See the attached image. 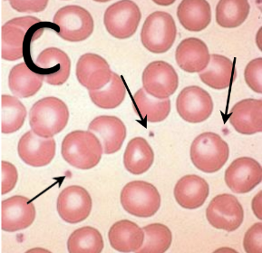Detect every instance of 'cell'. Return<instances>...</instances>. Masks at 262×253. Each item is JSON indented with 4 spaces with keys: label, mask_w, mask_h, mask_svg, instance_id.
I'll return each mask as SVG.
<instances>
[{
    "label": "cell",
    "mask_w": 262,
    "mask_h": 253,
    "mask_svg": "<svg viewBox=\"0 0 262 253\" xmlns=\"http://www.w3.org/2000/svg\"><path fill=\"white\" fill-rule=\"evenodd\" d=\"M76 77L88 91H97L111 81V68L102 56L88 53L80 56L76 64Z\"/></svg>",
    "instance_id": "cell-16"
},
{
    "label": "cell",
    "mask_w": 262,
    "mask_h": 253,
    "mask_svg": "<svg viewBox=\"0 0 262 253\" xmlns=\"http://www.w3.org/2000/svg\"><path fill=\"white\" fill-rule=\"evenodd\" d=\"M176 109L185 122L203 123L213 112V100L202 87L191 86L183 88L176 100Z\"/></svg>",
    "instance_id": "cell-11"
},
{
    "label": "cell",
    "mask_w": 262,
    "mask_h": 253,
    "mask_svg": "<svg viewBox=\"0 0 262 253\" xmlns=\"http://www.w3.org/2000/svg\"><path fill=\"white\" fill-rule=\"evenodd\" d=\"M27 109L16 96L1 97V132L4 135L16 133L24 125Z\"/></svg>",
    "instance_id": "cell-29"
},
{
    "label": "cell",
    "mask_w": 262,
    "mask_h": 253,
    "mask_svg": "<svg viewBox=\"0 0 262 253\" xmlns=\"http://www.w3.org/2000/svg\"><path fill=\"white\" fill-rule=\"evenodd\" d=\"M120 200L125 212L139 218L154 216L162 203L157 188L144 181L128 182L121 192Z\"/></svg>",
    "instance_id": "cell-5"
},
{
    "label": "cell",
    "mask_w": 262,
    "mask_h": 253,
    "mask_svg": "<svg viewBox=\"0 0 262 253\" xmlns=\"http://www.w3.org/2000/svg\"><path fill=\"white\" fill-rule=\"evenodd\" d=\"M177 36V28L171 14L155 11L147 16L141 31V41L148 51L163 54L171 49Z\"/></svg>",
    "instance_id": "cell-4"
},
{
    "label": "cell",
    "mask_w": 262,
    "mask_h": 253,
    "mask_svg": "<svg viewBox=\"0 0 262 253\" xmlns=\"http://www.w3.org/2000/svg\"><path fill=\"white\" fill-rule=\"evenodd\" d=\"M190 156L191 162L198 170L213 174L225 165L230 156V148L220 135L206 132L193 140Z\"/></svg>",
    "instance_id": "cell-3"
},
{
    "label": "cell",
    "mask_w": 262,
    "mask_h": 253,
    "mask_svg": "<svg viewBox=\"0 0 262 253\" xmlns=\"http://www.w3.org/2000/svg\"><path fill=\"white\" fill-rule=\"evenodd\" d=\"M175 59L183 71L201 73L208 67L211 55L203 40L189 37L183 39L177 47Z\"/></svg>",
    "instance_id": "cell-20"
},
{
    "label": "cell",
    "mask_w": 262,
    "mask_h": 253,
    "mask_svg": "<svg viewBox=\"0 0 262 253\" xmlns=\"http://www.w3.org/2000/svg\"><path fill=\"white\" fill-rule=\"evenodd\" d=\"M36 219V208L29 199L16 195L6 199L1 207V229L15 233L28 229Z\"/></svg>",
    "instance_id": "cell-14"
},
{
    "label": "cell",
    "mask_w": 262,
    "mask_h": 253,
    "mask_svg": "<svg viewBox=\"0 0 262 253\" xmlns=\"http://www.w3.org/2000/svg\"><path fill=\"white\" fill-rule=\"evenodd\" d=\"M155 162V153L149 142L143 137H135L128 142L123 154V165L132 174L146 173Z\"/></svg>",
    "instance_id": "cell-26"
},
{
    "label": "cell",
    "mask_w": 262,
    "mask_h": 253,
    "mask_svg": "<svg viewBox=\"0 0 262 253\" xmlns=\"http://www.w3.org/2000/svg\"><path fill=\"white\" fill-rule=\"evenodd\" d=\"M243 247L247 253L262 252V223L257 222L247 230Z\"/></svg>",
    "instance_id": "cell-34"
},
{
    "label": "cell",
    "mask_w": 262,
    "mask_h": 253,
    "mask_svg": "<svg viewBox=\"0 0 262 253\" xmlns=\"http://www.w3.org/2000/svg\"><path fill=\"white\" fill-rule=\"evenodd\" d=\"M42 23L35 16H23L9 20L1 29V57L16 61L24 56L25 42L28 32Z\"/></svg>",
    "instance_id": "cell-8"
},
{
    "label": "cell",
    "mask_w": 262,
    "mask_h": 253,
    "mask_svg": "<svg viewBox=\"0 0 262 253\" xmlns=\"http://www.w3.org/2000/svg\"><path fill=\"white\" fill-rule=\"evenodd\" d=\"M44 81L40 73L32 71L26 63H20L10 70L8 87L16 97L28 98L37 94Z\"/></svg>",
    "instance_id": "cell-25"
},
{
    "label": "cell",
    "mask_w": 262,
    "mask_h": 253,
    "mask_svg": "<svg viewBox=\"0 0 262 253\" xmlns=\"http://www.w3.org/2000/svg\"><path fill=\"white\" fill-rule=\"evenodd\" d=\"M250 10L247 0H222L216 7V22L222 28H238L246 21Z\"/></svg>",
    "instance_id": "cell-28"
},
{
    "label": "cell",
    "mask_w": 262,
    "mask_h": 253,
    "mask_svg": "<svg viewBox=\"0 0 262 253\" xmlns=\"http://www.w3.org/2000/svg\"><path fill=\"white\" fill-rule=\"evenodd\" d=\"M177 17L188 31H203L211 24V6L204 0H183L177 8Z\"/></svg>",
    "instance_id": "cell-24"
},
{
    "label": "cell",
    "mask_w": 262,
    "mask_h": 253,
    "mask_svg": "<svg viewBox=\"0 0 262 253\" xmlns=\"http://www.w3.org/2000/svg\"><path fill=\"white\" fill-rule=\"evenodd\" d=\"M238 134L252 135L262 132L261 99H244L235 103L229 116Z\"/></svg>",
    "instance_id": "cell-19"
},
{
    "label": "cell",
    "mask_w": 262,
    "mask_h": 253,
    "mask_svg": "<svg viewBox=\"0 0 262 253\" xmlns=\"http://www.w3.org/2000/svg\"><path fill=\"white\" fill-rule=\"evenodd\" d=\"M210 194V187L204 179L195 174L185 175L176 183L175 200L181 207L195 210L204 204Z\"/></svg>",
    "instance_id": "cell-21"
},
{
    "label": "cell",
    "mask_w": 262,
    "mask_h": 253,
    "mask_svg": "<svg viewBox=\"0 0 262 253\" xmlns=\"http://www.w3.org/2000/svg\"><path fill=\"white\" fill-rule=\"evenodd\" d=\"M134 104L141 118L149 123L163 122L170 115L171 100L150 96L141 88L134 95Z\"/></svg>",
    "instance_id": "cell-27"
},
{
    "label": "cell",
    "mask_w": 262,
    "mask_h": 253,
    "mask_svg": "<svg viewBox=\"0 0 262 253\" xmlns=\"http://www.w3.org/2000/svg\"><path fill=\"white\" fill-rule=\"evenodd\" d=\"M36 66L42 71L45 82L51 86H62L68 81L71 72V60L59 48H48L36 57Z\"/></svg>",
    "instance_id": "cell-18"
},
{
    "label": "cell",
    "mask_w": 262,
    "mask_h": 253,
    "mask_svg": "<svg viewBox=\"0 0 262 253\" xmlns=\"http://www.w3.org/2000/svg\"><path fill=\"white\" fill-rule=\"evenodd\" d=\"M143 90L157 99H168L179 87V77L173 67L164 61H154L143 70Z\"/></svg>",
    "instance_id": "cell-10"
},
{
    "label": "cell",
    "mask_w": 262,
    "mask_h": 253,
    "mask_svg": "<svg viewBox=\"0 0 262 253\" xmlns=\"http://www.w3.org/2000/svg\"><path fill=\"white\" fill-rule=\"evenodd\" d=\"M93 202L90 194L79 185L68 186L57 198L56 209L61 219L76 224L86 220L91 214Z\"/></svg>",
    "instance_id": "cell-12"
},
{
    "label": "cell",
    "mask_w": 262,
    "mask_h": 253,
    "mask_svg": "<svg viewBox=\"0 0 262 253\" xmlns=\"http://www.w3.org/2000/svg\"><path fill=\"white\" fill-rule=\"evenodd\" d=\"M88 131L98 137L105 155L117 153L126 138L125 124L121 119L112 115L97 116L89 123Z\"/></svg>",
    "instance_id": "cell-17"
},
{
    "label": "cell",
    "mask_w": 262,
    "mask_h": 253,
    "mask_svg": "<svg viewBox=\"0 0 262 253\" xmlns=\"http://www.w3.org/2000/svg\"><path fill=\"white\" fill-rule=\"evenodd\" d=\"M203 83L215 90H223L231 86L237 76L234 63L226 56L213 54L209 65L200 73Z\"/></svg>",
    "instance_id": "cell-23"
},
{
    "label": "cell",
    "mask_w": 262,
    "mask_h": 253,
    "mask_svg": "<svg viewBox=\"0 0 262 253\" xmlns=\"http://www.w3.org/2000/svg\"><path fill=\"white\" fill-rule=\"evenodd\" d=\"M126 95V87L122 77L113 72L111 81L97 91H89L92 102L102 109H115L123 103Z\"/></svg>",
    "instance_id": "cell-30"
},
{
    "label": "cell",
    "mask_w": 262,
    "mask_h": 253,
    "mask_svg": "<svg viewBox=\"0 0 262 253\" xmlns=\"http://www.w3.org/2000/svg\"><path fill=\"white\" fill-rule=\"evenodd\" d=\"M108 239L112 248L119 252H137L143 246L144 231L135 222L122 220L110 228Z\"/></svg>",
    "instance_id": "cell-22"
},
{
    "label": "cell",
    "mask_w": 262,
    "mask_h": 253,
    "mask_svg": "<svg viewBox=\"0 0 262 253\" xmlns=\"http://www.w3.org/2000/svg\"><path fill=\"white\" fill-rule=\"evenodd\" d=\"M103 247L102 234L90 226L76 229L68 238V249L70 253H100Z\"/></svg>",
    "instance_id": "cell-31"
},
{
    "label": "cell",
    "mask_w": 262,
    "mask_h": 253,
    "mask_svg": "<svg viewBox=\"0 0 262 253\" xmlns=\"http://www.w3.org/2000/svg\"><path fill=\"white\" fill-rule=\"evenodd\" d=\"M18 174L16 166L11 162L3 161L1 162V194L10 193L16 187Z\"/></svg>",
    "instance_id": "cell-35"
},
{
    "label": "cell",
    "mask_w": 262,
    "mask_h": 253,
    "mask_svg": "<svg viewBox=\"0 0 262 253\" xmlns=\"http://www.w3.org/2000/svg\"><path fill=\"white\" fill-rule=\"evenodd\" d=\"M224 179L226 185L235 194H248L261 182V165L255 159L239 157L227 168Z\"/></svg>",
    "instance_id": "cell-13"
},
{
    "label": "cell",
    "mask_w": 262,
    "mask_h": 253,
    "mask_svg": "<svg viewBox=\"0 0 262 253\" xmlns=\"http://www.w3.org/2000/svg\"><path fill=\"white\" fill-rule=\"evenodd\" d=\"M144 241L140 253H163L171 247L172 234L171 229L162 223H151L144 226Z\"/></svg>",
    "instance_id": "cell-32"
},
{
    "label": "cell",
    "mask_w": 262,
    "mask_h": 253,
    "mask_svg": "<svg viewBox=\"0 0 262 253\" xmlns=\"http://www.w3.org/2000/svg\"><path fill=\"white\" fill-rule=\"evenodd\" d=\"M57 35L68 42H81L91 36L95 28L93 16L85 8L69 5L57 10L53 18Z\"/></svg>",
    "instance_id": "cell-6"
},
{
    "label": "cell",
    "mask_w": 262,
    "mask_h": 253,
    "mask_svg": "<svg viewBox=\"0 0 262 253\" xmlns=\"http://www.w3.org/2000/svg\"><path fill=\"white\" fill-rule=\"evenodd\" d=\"M10 5L18 12L36 13L42 12L48 7L47 0H35V1H23V0H11Z\"/></svg>",
    "instance_id": "cell-36"
},
{
    "label": "cell",
    "mask_w": 262,
    "mask_h": 253,
    "mask_svg": "<svg viewBox=\"0 0 262 253\" xmlns=\"http://www.w3.org/2000/svg\"><path fill=\"white\" fill-rule=\"evenodd\" d=\"M69 111L61 99L49 96L34 103L29 113V124L40 137L53 138L67 127Z\"/></svg>",
    "instance_id": "cell-2"
},
{
    "label": "cell",
    "mask_w": 262,
    "mask_h": 253,
    "mask_svg": "<svg viewBox=\"0 0 262 253\" xmlns=\"http://www.w3.org/2000/svg\"><path fill=\"white\" fill-rule=\"evenodd\" d=\"M206 218L215 229L231 233L243 224L244 210L234 195L220 194L213 198L207 207Z\"/></svg>",
    "instance_id": "cell-9"
},
{
    "label": "cell",
    "mask_w": 262,
    "mask_h": 253,
    "mask_svg": "<svg viewBox=\"0 0 262 253\" xmlns=\"http://www.w3.org/2000/svg\"><path fill=\"white\" fill-rule=\"evenodd\" d=\"M261 200V191H259L252 201V210L258 220H262Z\"/></svg>",
    "instance_id": "cell-37"
},
{
    "label": "cell",
    "mask_w": 262,
    "mask_h": 253,
    "mask_svg": "<svg viewBox=\"0 0 262 253\" xmlns=\"http://www.w3.org/2000/svg\"><path fill=\"white\" fill-rule=\"evenodd\" d=\"M142 13L139 7L130 0H122L108 7L103 24L108 33L117 39H127L139 27Z\"/></svg>",
    "instance_id": "cell-7"
},
{
    "label": "cell",
    "mask_w": 262,
    "mask_h": 253,
    "mask_svg": "<svg viewBox=\"0 0 262 253\" xmlns=\"http://www.w3.org/2000/svg\"><path fill=\"white\" fill-rule=\"evenodd\" d=\"M56 143L54 138H44L32 130L21 136L17 144L20 159L29 166L44 167L55 158Z\"/></svg>",
    "instance_id": "cell-15"
},
{
    "label": "cell",
    "mask_w": 262,
    "mask_h": 253,
    "mask_svg": "<svg viewBox=\"0 0 262 253\" xmlns=\"http://www.w3.org/2000/svg\"><path fill=\"white\" fill-rule=\"evenodd\" d=\"M244 78L248 87L252 91L262 94V58L251 60L247 65L244 71Z\"/></svg>",
    "instance_id": "cell-33"
},
{
    "label": "cell",
    "mask_w": 262,
    "mask_h": 253,
    "mask_svg": "<svg viewBox=\"0 0 262 253\" xmlns=\"http://www.w3.org/2000/svg\"><path fill=\"white\" fill-rule=\"evenodd\" d=\"M103 145L90 131H73L66 135L61 146L64 161L80 170L93 169L103 156Z\"/></svg>",
    "instance_id": "cell-1"
}]
</instances>
